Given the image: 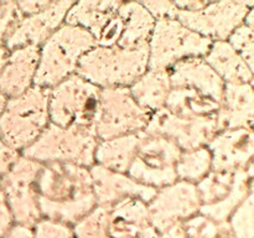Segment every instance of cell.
I'll return each mask as SVG.
<instances>
[{"instance_id": "obj_41", "label": "cell", "mask_w": 254, "mask_h": 238, "mask_svg": "<svg viewBox=\"0 0 254 238\" xmlns=\"http://www.w3.org/2000/svg\"><path fill=\"white\" fill-rule=\"evenodd\" d=\"M160 238H186L183 225L179 223V225L173 226V227L169 228L168 231L160 233Z\"/></svg>"}, {"instance_id": "obj_40", "label": "cell", "mask_w": 254, "mask_h": 238, "mask_svg": "<svg viewBox=\"0 0 254 238\" xmlns=\"http://www.w3.org/2000/svg\"><path fill=\"white\" fill-rule=\"evenodd\" d=\"M176 7L179 10H184V11H197V10L202 9L207 5V0H191V1H174Z\"/></svg>"}, {"instance_id": "obj_1", "label": "cell", "mask_w": 254, "mask_h": 238, "mask_svg": "<svg viewBox=\"0 0 254 238\" xmlns=\"http://www.w3.org/2000/svg\"><path fill=\"white\" fill-rule=\"evenodd\" d=\"M36 187L42 218L71 227L97 206L88 168L68 163L44 164Z\"/></svg>"}, {"instance_id": "obj_19", "label": "cell", "mask_w": 254, "mask_h": 238, "mask_svg": "<svg viewBox=\"0 0 254 238\" xmlns=\"http://www.w3.org/2000/svg\"><path fill=\"white\" fill-rule=\"evenodd\" d=\"M108 211L112 238H160L149 220L148 203L139 198H126Z\"/></svg>"}, {"instance_id": "obj_42", "label": "cell", "mask_w": 254, "mask_h": 238, "mask_svg": "<svg viewBox=\"0 0 254 238\" xmlns=\"http://www.w3.org/2000/svg\"><path fill=\"white\" fill-rule=\"evenodd\" d=\"M9 50L5 46H0V73H1L2 68H4L5 63L7 61V57H9Z\"/></svg>"}, {"instance_id": "obj_13", "label": "cell", "mask_w": 254, "mask_h": 238, "mask_svg": "<svg viewBox=\"0 0 254 238\" xmlns=\"http://www.w3.org/2000/svg\"><path fill=\"white\" fill-rule=\"evenodd\" d=\"M143 131L165 136L173 140L183 151H189L207 145L208 141L218 133V128L216 114L200 118H186L161 108L151 114L150 120Z\"/></svg>"}, {"instance_id": "obj_36", "label": "cell", "mask_w": 254, "mask_h": 238, "mask_svg": "<svg viewBox=\"0 0 254 238\" xmlns=\"http://www.w3.org/2000/svg\"><path fill=\"white\" fill-rule=\"evenodd\" d=\"M14 225L15 223L11 211H10L9 206H7L4 192H2L1 187H0V238L4 237Z\"/></svg>"}, {"instance_id": "obj_16", "label": "cell", "mask_w": 254, "mask_h": 238, "mask_svg": "<svg viewBox=\"0 0 254 238\" xmlns=\"http://www.w3.org/2000/svg\"><path fill=\"white\" fill-rule=\"evenodd\" d=\"M89 171L97 206L106 210L126 198H139L149 203L158 191L156 188L140 185L127 174L116 173L97 164L89 168Z\"/></svg>"}, {"instance_id": "obj_6", "label": "cell", "mask_w": 254, "mask_h": 238, "mask_svg": "<svg viewBox=\"0 0 254 238\" xmlns=\"http://www.w3.org/2000/svg\"><path fill=\"white\" fill-rule=\"evenodd\" d=\"M196 187L201 198L198 213L216 222H227L233 211L253 193V163L236 171L211 170Z\"/></svg>"}, {"instance_id": "obj_25", "label": "cell", "mask_w": 254, "mask_h": 238, "mask_svg": "<svg viewBox=\"0 0 254 238\" xmlns=\"http://www.w3.org/2000/svg\"><path fill=\"white\" fill-rule=\"evenodd\" d=\"M203 60L225 83L253 84V69L227 41H213Z\"/></svg>"}, {"instance_id": "obj_30", "label": "cell", "mask_w": 254, "mask_h": 238, "mask_svg": "<svg viewBox=\"0 0 254 238\" xmlns=\"http://www.w3.org/2000/svg\"><path fill=\"white\" fill-rule=\"evenodd\" d=\"M181 225L186 238H221L230 230L228 222H216L200 213L184 221Z\"/></svg>"}, {"instance_id": "obj_34", "label": "cell", "mask_w": 254, "mask_h": 238, "mask_svg": "<svg viewBox=\"0 0 254 238\" xmlns=\"http://www.w3.org/2000/svg\"><path fill=\"white\" fill-rule=\"evenodd\" d=\"M21 17L16 1H0V46H4L7 35Z\"/></svg>"}, {"instance_id": "obj_17", "label": "cell", "mask_w": 254, "mask_h": 238, "mask_svg": "<svg viewBox=\"0 0 254 238\" xmlns=\"http://www.w3.org/2000/svg\"><path fill=\"white\" fill-rule=\"evenodd\" d=\"M206 148L212 158L213 171H236L253 163V129L221 130L208 141Z\"/></svg>"}, {"instance_id": "obj_8", "label": "cell", "mask_w": 254, "mask_h": 238, "mask_svg": "<svg viewBox=\"0 0 254 238\" xmlns=\"http://www.w3.org/2000/svg\"><path fill=\"white\" fill-rule=\"evenodd\" d=\"M101 88L77 73L50 89V123L61 128L93 126Z\"/></svg>"}, {"instance_id": "obj_32", "label": "cell", "mask_w": 254, "mask_h": 238, "mask_svg": "<svg viewBox=\"0 0 254 238\" xmlns=\"http://www.w3.org/2000/svg\"><path fill=\"white\" fill-rule=\"evenodd\" d=\"M227 42L233 50L245 60L246 63L253 69L254 67V26L245 24L237 27L230 37Z\"/></svg>"}, {"instance_id": "obj_2", "label": "cell", "mask_w": 254, "mask_h": 238, "mask_svg": "<svg viewBox=\"0 0 254 238\" xmlns=\"http://www.w3.org/2000/svg\"><path fill=\"white\" fill-rule=\"evenodd\" d=\"M149 64V47L94 46L81 57L76 73L99 88L130 87Z\"/></svg>"}, {"instance_id": "obj_29", "label": "cell", "mask_w": 254, "mask_h": 238, "mask_svg": "<svg viewBox=\"0 0 254 238\" xmlns=\"http://www.w3.org/2000/svg\"><path fill=\"white\" fill-rule=\"evenodd\" d=\"M72 231L74 238H112L108 230V211L96 206L72 226Z\"/></svg>"}, {"instance_id": "obj_4", "label": "cell", "mask_w": 254, "mask_h": 238, "mask_svg": "<svg viewBox=\"0 0 254 238\" xmlns=\"http://www.w3.org/2000/svg\"><path fill=\"white\" fill-rule=\"evenodd\" d=\"M99 139L93 126L61 128L50 123L21 155L40 164L68 163L92 168Z\"/></svg>"}, {"instance_id": "obj_18", "label": "cell", "mask_w": 254, "mask_h": 238, "mask_svg": "<svg viewBox=\"0 0 254 238\" xmlns=\"http://www.w3.org/2000/svg\"><path fill=\"white\" fill-rule=\"evenodd\" d=\"M171 88H192L221 104L225 82L203 57L181 60L168 69Z\"/></svg>"}, {"instance_id": "obj_33", "label": "cell", "mask_w": 254, "mask_h": 238, "mask_svg": "<svg viewBox=\"0 0 254 238\" xmlns=\"http://www.w3.org/2000/svg\"><path fill=\"white\" fill-rule=\"evenodd\" d=\"M34 238H74L72 227L56 221L41 218L32 227Z\"/></svg>"}, {"instance_id": "obj_23", "label": "cell", "mask_w": 254, "mask_h": 238, "mask_svg": "<svg viewBox=\"0 0 254 238\" xmlns=\"http://www.w3.org/2000/svg\"><path fill=\"white\" fill-rule=\"evenodd\" d=\"M118 12L123 20V32L117 46L123 49L148 46L156 20L141 1H122Z\"/></svg>"}, {"instance_id": "obj_22", "label": "cell", "mask_w": 254, "mask_h": 238, "mask_svg": "<svg viewBox=\"0 0 254 238\" xmlns=\"http://www.w3.org/2000/svg\"><path fill=\"white\" fill-rule=\"evenodd\" d=\"M121 4L122 1L118 0H84L73 2L64 22L83 27L97 40L109 22L118 15Z\"/></svg>"}, {"instance_id": "obj_10", "label": "cell", "mask_w": 254, "mask_h": 238, "mask_svg": "<svg viewBox=\"0 0 254 238\" xmlns=\"http://www.w3.org/2000/svg\"><path fill=\"white\" fill-rule=\"evenodd\" d=\"M181 153L170 139L141 131L138 153L127 175L148 187H165L178 181L175 166Z\"/></svg>"}, {"instance_id": "obj_21", "label": "cell", "mask_w": 254, "mask_h": 238, "mask_svg": "<svg viewBox=\"0 0 254 238\" xmlns=\"http://www.w3.org/2000/svg\"><path fill=\"white\" fill-rule=\"evenodd\" d=\"M254 92L252 83H225L220 109L216 113L218 131L253 129Z\"/></svg>"}, {"instance_id": "obj_15", "label": "cell", "mask_w": 254, "mask_h": 238, "mask_svg": "<svg viewBox=\"0 0 254 238\" xmlns=\"http://www.w3.org/2000/svg\"><path fill=\"white\" fill-rule=\"evenodd\" d=\"M73 2L71 0L51 1V4L41 11L22 16L7 35L4 46L9 51L29 45L41 46L62 24H64L67 12Z\"/></svg>"}, {"instance_id": "obj_35", "label": "cell", "mask_w": 254, "mask_h": 238, "mask_svg": "<svg viewBox=\"0 0 254 238\" xmlns=\"http://www.w3.org/2000/svg\"><path fill=\"white\" fill-rule=\"evenodd\" d=\"M145 9L153 15L155 20L161 19H178L179 9L176 7L175 2L161 0V1H141Z\"/></svg>"}, {"instance_id": "obj_27", "label": "cell", "mask_w": 254, "mask_h": 238, "mask_svg": "<svg viewBox=\"0 0 254 238\" xmlns=\"http://www.w3.org/2000/svg\"><path fill=\"white\" fill-rule=\"evenodd\" d=\"M164 108L186 118L210 117L217 113L220 103L192 88H171Z\"/></svg>"}, {"instance_id": "obj_28", "label": "cell", "mask_w": 254, "mask_h": 238, "mask_svg": "<svg viewBox=\"0 0 254 238\" xmlns=\"http://www.w3.org/2000/svg\"><path fill=\"white\" fill-rule=\"evenodd\" d=\"M212 170V158L206 146L183 151L175 166L178 180L197 183Z\"/></svg>"}, {"instance_id": "obj_38", "label": "cell", "mask_w": 254, "mask_h": 238, "mask_svg": "<svg viewBox=\"0 0 254 238\" xmlns=\"http://www.w3.org/2000/svg\"><path fill=\"white\" fill-rule=\"evenodd\" d=\"M16 4L22 16H26V15H32L41 11L45 7L49 6L51 1L50 0H44V1H16Z\"/></svg>"}, {"instance_id": "obj_31", "label": "cell", "mask_w": 254, "mask_h": 238, "mask_svg": "<svg viewBox=\"0 0 254 238\" xmlns=\"http://www.w3.org/2000/svg\"><path fill=\"white\" fill-rule=\"evenodd\" d=\"M254 215V193L248 197L233 211L228 218V225L235 238H254L253 228Z\"/></svg>"}, {"instance_id": "obj_7", "label": "cell", "mask_w": 254, "mask_h": 238, "mask_svg": "<svg viewBox=\"0 0 254 238\" xmlns=\"http://www.w3.org/2000/svg\"><path fill=\"white\" fill-rule=\"evenodd\" d=\"M212 42L191 31L178 19L156 20L148 44V69L168 71L181 60L205 57Z\"/></svg>"}, {"instance_id": "obj_5", "label": "cell", "mask_w": 254, "mask_h": 238, "mask_svg": "<svg viewBox=\"0 0 254 238\" xmlns=\"http://www.w3.org/2000/svg\"><path fill=\"white\" fill-rule=\"evenodd\" d=\"M50 89L32 86L24 94L7 99L0 114V138L21 153L31 145L50 124Z\"/></svg>"}, {"instance_id": "obj_9", "label": "cell", "mask_w": 254, "mask_h": 238, "mask_svg": "<svg viewBox=\"0 0 254 238\" xmlns=\"http://www.w3.org/2000/svg\"><path fill=\"white\" fill-rule=\"evenodd\" d=\"M150 117L134 101L128 87L102 88L93 128L99 140H108L143 131Z\"/></svg>"}, {"instance_id": "obj_12", "label": "cell", "mask_w": 254, "mask_h": 238, "mask_svg": "<svg viewBox=\"0 0 254 238\" xmlns=\"http://www.w3.org/2000/svg\"><path fill=\"white\" fill-rule=\"evenodd\" d=\"M254 7V0L208 1L197 11L179 10L178 20L188 29L211 41H227L230 35L245 21Z\"/></svg>"}, {"instance_id": "obj_26", "label": "cell", "mask_w": 254, "mask_h": 238, "mask_svg": "<svg viewBox=\"0 0 254 238\" xmlns=\"http://www.w3.org/2000/svg\"><path fill=\"white\" fill-rule=\"evenodd\" d=\"M134 101L153 114L165 106L169 92L171 91L168 71L148 69L130 87H128Z\"/></svg>"}, {"instance_id": "obj_24", "label": "cell", "mask_w": 254, "mask_h": 238, "mask_svg": "<svg viewBox=\"0 0 254 238\" xmlns=\"http://www.w3.org/2000/svg\"><path fill=\"white\" fill-rule=\"evenodd\" d=\"M140 139L141 131L99 140L94 151V164L116 173L127 174L138 153Z\"/></svg>"}, {"instance_id": "obj_37", "label": "cell", "mask_w": 254, "mask_h": 238, "mask_svg": "<svg viewBox=\"0 0 254 238\" xmlns=\"http://www.w3.org/2000/svg\"><path fill=\"white\" fill-rule=\"evenodd\" d=\"M20 156L19 151L14 150L2 141L0 138V178L11 168L12 164L17 160Z\"/></svg>"}, {"instance_id": "obj_43", "label": "cell", "mask_w": 254, "mask_h": 238, "mask_svg": "<svg viewBox=\"0 0 254 238\" xmlns=\"http://www.w3.org/2000/svg\"><path fill=\"white\" fill-rule=\"evenodd\" d=\"M6 102H7V98L1 93V92H0V114H1L2 111H4L5 106H6Z\"/></svg>"}, {"instance_id": "obj_39", "label": "cell", "mask_w": 254, "mask_h": 238, "mask_svg": "<svg viewBox=\"0 0 254 238\" xmlns=\"http://www.w3.org/2000/svg\"><path fill=\"white\" fill-rule=\"evenodd\" d=\"M2 238H34V233H32V228L14 225Z\"/></svg>"}, {"instance_id": "obj_14", "label": "cell", "mask_w": 254, "mask_h": 238, "mask_svg": "<svg viewBox=\"0 0 254 238\" xmlns=\"http://www.w3.org/2000/svg\"><path fill=\"white\" fill-rule=\"evenodd\" d=\"M200 207L201 198L195 183L178 180L158 188L148 203L149 220L159 233H163L197 215Z\"/></svg>"}, {"instance_id": "obj_3", "label": "cell", "mask_w": 254, "mask_h": 238, "mask_svg": "<svg viewBox=\"0 0 254 238\" xmlns=\"http://www.w3.org/2000/svg\"><path fill=\"white\" fill-rule=\"evenodd\" d=\"M94 46L96 40L86 29L62 24L40 46L34 86L54 88L76 73L81 57Z\"/></svg>"}, {"instance_id": "obj_20", "label": "cell", "mask_w": 254, "mask_h": 238, "mask_svg": "<svg viewBox=\"0 0 254 238\" xmlns=\"http://www.w3.org/2000/svg\"><path fill=\"white\" fill-rule=\"evenodd\" d=\"M40 46L29 45L9 52V57L0 73V92L7 99L16 98L34 86Z\"/></svg>"}, {"instance_id": "obj_11", "label": "cell", "mask_w": 254, "mask_h": 238, "mask_svg": "<svg viewBox=\"0 0 254 238\" xmlns=\"http://www.w3.org/2000/svg\"><path fill=\"white\" fill-rule=\"evenodd\" d=\"M42 165L20 154L11 168L0 178V187L11 211L15 225L32 228L42 218L36 181Z\"/></svg>"}]
</instances>
